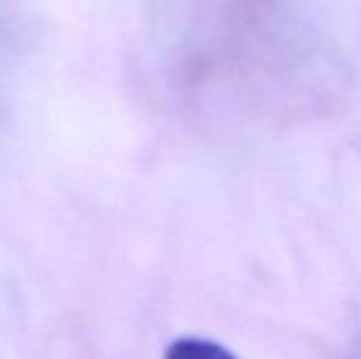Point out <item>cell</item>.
Returning <instances> with one entry per match:
<instances>
[{
  "label": "cell",
  "instance_id": "1",
  "mask_svg": "<svg viewBox=\"0 0 361 359\" xmlns=\"http://www.w3.org/2000/svg\"><path fill=\"white\" fill-rule=\"evenodd\" d=\"M165 359H236L228 350L202 337H180L165 352Z\"/></svg>",
  "mask_w": 361,
  "mask_h": 359
}]
</instances>
